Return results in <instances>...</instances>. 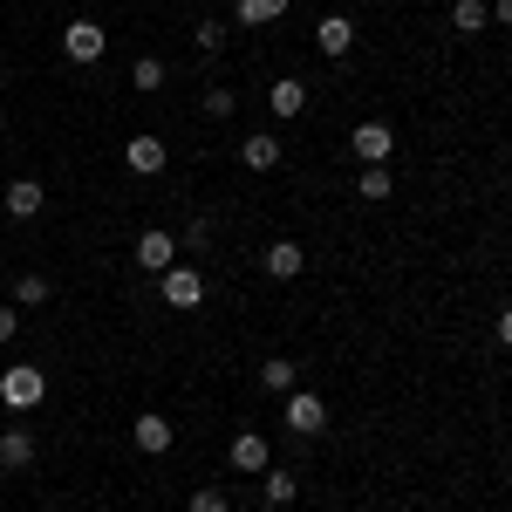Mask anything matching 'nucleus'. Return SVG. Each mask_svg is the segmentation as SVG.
Instances as JSON below:
<instances>
[{
	"label": "nucleus",
	"instance_id": "f257e3e1",
	"mask_svg": "<svg viewBox=\"0 0 512 512\" xmlns=\"http://www.w3.org/2000/svg\"><path fill=\"white\" fill-rule=\"evenodd\" d=\"M41 396H48V376H41V369H7V376H0V403H7V410H35Z\"/></svg>",
	"mask_w": 512,
	"mask_h": 512
},
{
	"label": "nucleus",
	"instance_id": "f03ea898",
	"mask_svg": "<svg viewBox=\"0 0 512 512\" xmlns=\"http://www.w3.org/2000/svg\"><path fill=\"white\" fill-rule=\"evenodd\" d=\"M321 424H328V403H321L315 390H287V431H294V437H315Z\"/></svg>",
	"mask_w": 512,
	"mask_h": 512
},
{
	"label": "nucleus",
	"instance_id": "7ed1b4c3",
	"mask_svg": "<svg viewBox=\"0 0 512 512\" xmlns=\"http://www.w3.org/2000/svg\"><path fill=\"white\" fill-rule=\"evenodd\" d=\"M103 48H110V35H103L96 21H69V28H62V55H69V62H103Z\"/></svg>",
	"mask_w": 512,
	"mask_h": 512
},
{
	"label": "nucleus",
	"instance_id": "20e7f679",
	"mask_svg": "<svg viewBox=\"0 0 512 512\" xmlns=\"http://www.w3.org/2000/svg\"><path fill=\"white\" fill-rule=\"evenodd\" d=\"M164 301H171V308H198V301H205V274H198V267H164Z\"/></svg>",
	"mask_w": 512,
	"mask_h": 512
},
{
	"label": "nucleus",
	"instance_id": "39448f33",
	"mask_svg": "<svg viewBox=\"0 0 512 512\" xmlns=\"http://www.w3.org/2000/svg\"><path fill=\"white\" fill-rule=\"evenodd\" d=\"M349 151L362 164H390L396 151V137H390V123H355V137H349Z\"/></svg>",
	"mask_w": 512,
	"mask_h": 512
},
{
	"label": "nucleus",
	"instance_id": "423d86ee",
	"mask_svg": "<svg viewBox=\"0 0 512 512\" xmlns=\"http://www.w3.org/2000/svg\"><path fill=\"white\" fill-rule=\"evenodd\" d=\"M137 267H144V274H164V267H178V239L151 226V233L137 239Z\"/></svg>",
	"mask_w": 512,
	"mask_h": 512
},
{
	"label": "nucleus",
	"instance_id": "0eeeda50",
	"mask_svg": "<svg viewBox=\"0 0 512 512\" xmlns=\"http://www.w3.org/2000/svg\"><path fill=\"white\" fill-rule=\"evenodd\" d=\"M123 164H130L137 178H158V171H164V137H151V130L130 137V144H123Z\"/></svg>",
	"mask_w": 512,
	"mask_h": 512
},
{
	"label": "nucleus",
	"instance_id": "6e6552de",
	"mask_svg": "<svg viewBox=\"0 0 512 512\" xmlns=\"http://www.w3.org/2000/svg\"><path fill=\"white\" fill-rule=\"evenodd\" d=\"M315 48L328 55V62H335V55H349V48H355V21H349V14H321Z\"/></svg>",
	"mask_w": 512,
	"mask_h": 512
},
{
	"label": "nucleus",
	"instance_id": "1a4fd4ad",
	"mask_svg": "<svg viewBox=\"0 0 512 512\" xmlns=\"http://www.w3.org/2000/svg\"><path fill=\"white\" fill-rule=\"evenodd\" d=\"M130 437H137V451H144V458H164V451H171V424H164L158 410H144V417H137V424H130Z\"/></svg>",
	"mask_w": 512,
	"mask_h": 512
},
{
	"label": "nucleus",
	"instance_id": "9d476101",
	"mask_svg": "<svg viewBox=\"0 0 512 512\" xmlns=\"http://www.w3.org/2000/svg\"><path fill=\"white\" fill-rule=\"evenodd\" d=\"M267 465H274L267 437H260V431H239L233 437V472H267Z\"/></svg>",
	"mask_w": 512,
	"mask_h": 512
},
{
	"label": "nucleus",
	"instance_id": "9b49d317",
	"mask_svg": "<svg viewBox=\"0 0 512 512\" xmlns=\"http://www.w3.org/2000/svg\"><path fill=\"white\" fill-rule=\"evenodd\" d=\"M260 267H267V274H274V280H294V274H301V267H308V253H301L294 239H274V246L260 253Z\"/></svg>",
	"mask_w": 512,
	"mask_h": 512
},
{
	"label": "nucleus",
	"instance_id": "f8f14e48",
	"mask_svg": "<svg viewBox=\"0 0 512 512\" xmlns=\"http://www.w3.org/2000/svg\"><path fill=\"white\" fill-rule=\"evenodd\" d=\"M0 205H7V219H35L41 205H48V192H41L35 178H14V185H7V198H0Z\"/></svg>",
	"mask_w": 512,
	"mask_h": 512
},
{
	"label": "nucleus",
	"instance_id": "ddd939ff",
	"mask_svg": "<svg viewBox=\"0 0 512 512\" xmlns=\"http://www.w3.org/2000/svg\"><path fill=\"white\" fill-rule=\"evenodd\" d=\"M267 103H274V117H301V110H308V82H301V76H280L274 89H267Z\"/></svg>",
	"mask_w": 512,
	"mask_h": 512
},
{
	"label": "nucleus",
	"instance_id": "4468645a",
	"mask_svg": "<svg viewBox=\"0 0 512 512\" xmlns=\"http://www.w3.org/2000/svg\"><path fill=\"white\" fill-rule=\"evenodd\" d=\"M239 164H246V171H274L280 164V137H267V130L246 137V144H239Z\"/></svg>",
	"mask_w": 512,
	"mask_h": 512
},
{
	"label": "nucleus",
	"instance_id": "2eb2a0df",
	"mask_svg": "<svg viewBox=\"0 0 512 512\" xmlns=\"http://www.w3.org/2000/svg\"><path fill=\"white\" fill-rule=\"evenodd\" d=\"M0 465H7V472H28V465H35V437L28 431H0Z\"/></svg>",
	"mask_w": 512,
	"mask_h": 512
},
{
	"label": "nucleus",
	"instance_id": "dca6fc26",
	"mask_svg": "<svg viewBox=\"0 0 512 512\" xmlns=\"http://www.w3.org/2000/svg\"><path fill=\"white\" fill-rule=\"evenodd\" d=\"M260 390H267V396L294 390V362H287V355H267V362H260Z\"/></svg>",
	"mask_w": 512,
	"mask_h": 512
},
{
	"label": "nucleus",
	"instance_id": "f3484780",
	"mask_svg": "<svg viewBox=\"0 0 512 512\" xmlns=\"http://www.w3.org/2000/svg\"><path fill=\"white\" fill-rule=\"evenodd\" d=\"M485 21H492V0H458V7H451V28H458V35H478Z\"/></svg>",
	"mask_w": 512,
	"mask_h": 512
},
{
	"label": "nucleus",
	"instance_id": "a211bd4d",
	"mask_svg": "<svg viewBox=\"0 0 512 512\" xmlns=\"http://www.w3.org/2000/svg\"><path fill=\"white\" fill-rule=\"evenodd\" d=\"M294 492H301V485H294L287 472H274V465L260 472V499H267V506H294Z\"/></svg>",
	"mask_w": 512,
	"mask_h": 512
},
{
	"label": "nucleus",
	"instance_id": "6ab92c4d",
	"mask_svg": "<svg viewBox=\"0 0 512 512\" xmlns=\"http://www.w3.org/2000/svg\"><path fill=\"white\" fill-rule=\"evenodd\" d=\"M280 14H287V0H239V21H246V28H267Z\"/></svg>",
	"mask_w": 512,
	"mask_h": 512
},
{
	"label": "nucleus",
	"instance_id": "aec40b11",
	"mask_svg": "<svg viewBox=\"0 0 512 512\" xmlns=\"http://www.w3.org/2000/svg\"><path fill=\"white\" fill-rule=\"evenodd\" d=\"M233 103H239V96H233V89H219V82H212V89L198 96V110H205L212 123H226V117H233Z\"/></svg>",
	"mask_w": 512,
	"mask_h": 512
},
{
	"label": "nucleus",
	"instance_id": "412c9836",
	"mask_svg": "<svg viewBox=\"0 0 512 512\" xmlns=\"http://www.w3.org/2000/svg\"><path fill=\"white\" fill-rule=\"evenodd\" d=\"M362 198H369V205H390V164H369V171H362Z\"/></svg>",
	"mask_w": 512,
	"mask_h": 512
},
{
	"label": "nucleus",
	"instance_id": "4be33fe9",
	"mask_svg": "<svg viewBox=\"0 0 512 512\" xmlns=\"http://www.w3.org/2000/svg\"><path fill=\"white\" fill-rule=\"evenodd\" d=\"M192 512H233L226 485H198V492H192Z\"/></svg>",
	"mask_w": 512,
	"mask_h": 512
},
{
	"label": "nucleus",
	"instance_id": "5701e85b",
	"mask_svg": "<svg viewBox=\"0 0 512 512\" xmlns=\"http://www.w3.org/2000/svg\"><path fill=\"white\" fill-rule=\"evenodd\" d=\"M130 82H137V89H164V62H158V55H144V62L130 69Z\"/></svg>",
	"mask_w": 512,
	"mask_h": 512
},
{
	"label": "nucleus",
	"instance_id": "b1692460",
	"mask_svg": "<svg viewBox=\"0 0 512 512\" xmlns=\"http://www.w3.org/2000/svg\"><path fill=\"white\" fill-rule=\"evenodd\" d=\"M14 294H21V308H41V301H48V280H41V274H21V287H14Z\"/></svg>",
	"mask_w": 512,
	"mask_h": 512
},
{
	"label": "nucleus",
	"instance_id": "393cba45",
	"mask_svg": "<svg viewBox=\"0 0 512 512\" xmlns=\"http://www.w3.org/2000/svg\"><path fill=\"white\" fill-rule=\"evenodd\" d=\"M198 48H205V55H219V48H226V28H219V21H198Z\"/></svg>",
	"mask_w": 512,
	"mask_h": 512
},
{
	"label": "nucleus",
	"instance_id": "a878e982",
	"mask_svg": "<svg viewBox=\"0 0 512 512\" xmlns=\"http://www.w3.org/2000/svg\"><path fill=\"white\" fill-rule=\"evenodd\" d=\"M14 328H21V315H14V308H0V342H14Z\"/></svg>",
	"mask_w": 512,
	"mask_h": 512
},
{
	"label": "nucleus",
	"instance_id": "bb28decb",
	"mask_svg": "<svg viewBox=\"0 0 512 512\" xmlns=\"http://www.w3.org/2000/svg\"><path fill=\"white\" fill-rule=\"evenodd\" d=\"M492 21H506V28H512V0H492Z\"/></svg>",
	"mask_w": 512,
	"mask_h": 512
},
{
	"label": "nucleus",
	"instance_id": "cd10ccee",
	"mask_svg": "<svg viewBox=\"0 0 512 512\" xmlns=\"http://www.w3.org/2000/svg\"><path fill=\"white\" fill-rule=\"evenodd\" d=\"M499 342H506V349H512V308H506V315H499Z\"/></svg>",
	"mask_w": 512,
	"mask_h": 512
},
{
	"label": "nucleus",
	"instance_id": "c85d7f7f",
	"mask_svg": "<svg viewBox=\"0 0 512 512\" xmlns=\"http://www.w3.org/2000/svg\"><path fill=\"white\" fill-rule=\"evenodd\" d=\"M130 7H137V0H130Z\"/></svg>",
	"mask_w": 512,
	"mask_h": 512
}]
</instances>
